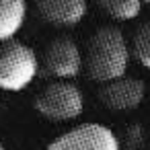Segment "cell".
I'll use <instances>...</instances> for the list:
<instances>
[{"mask_svg": "<svg viewBox=\"0 0 150 150\" xmlns=\"http://www.w3.org/2000/svg\"><path fill=\"white\" fill-rule=\"evenodd\" d=\"M129 66V45L123 31L115 25H105L97 29L86 45L84 68L91 80L107 84L127 74Z\"/></svg>", "mask_w": 150, "mask_h": 150, "instance_id": "cell-1", "label": "cell"}, {"mask_svg": "<svg viewBox=\"0 0 150 150\" xmlns=\"http://www.w3.org/2000/svg\"><path fill=\"white\" fill-rule=\"evenodd\" d=\"M41 72L39 56L19 39L0 43V91H25Z\"/></svg>", "mask_w": 150, "mask_h": 150, "instance_id": "cell-2", "label": "cell"}, {"mask_svg": "<svg viewBox=\"0 0 150 150\" xmlns=\"http://www.w3.org/2000/svg\"><path fill=\"white\" fill-rule=\"evenodd\" d=\"M33 105L50 121H72L84 111V95L72 80H54L37 93Z\"/></svg>", "mask_w": 150, "mask_h": 150, "instance_id": "cell-3", "label": "cell"}, {"mask_svg": "<svg viewBox=\"0 0 150 150\" xmlns=\"http://www.w3.org/2000/svg\"><path fill=\"white\" fill-rule=\"evenodd\" d=\"M41 72L56 80H72L84 68V58L78 43L70 37H56L45 45L43 58L39 60Z\"/></svg>", "mask_w": 150, "mask_h": 150, "instance_id": "cell-4", "label": "cell"}, {"mask_svg": "<svg viewBox=\"0 0 150 150\" xmlns=\"http://www.w3.org/2000/svg\"><path fill=\"white\" fill-rule=\"evenodd\" d=\"M45 150H121V146L111 127L91 121L68 129Z\"/></svg>", "mask_w": 150, "mask_h": 150, "instance_id": "cell-5", "label": "cell"}, {"mask_svg": "<svg viewBox=\"0 0 150 150\" xmlns=\"http://www.w3.org/2000/svg\"><path fill=\"white\" fill-rule=\"evenodd\" d=\"M146 97V84L138 76H121L107 84H101L99 99L111 111H134L142 105Z\"/></svg>", "mask_w": 150, "mask_h": 150, "instance_id": "cell-6", "label": "cell"}, {"mask_svg": "<svg viewBox=\"0 0 150 150\" xmlns=\"http://www.w3.org/2000/svg\"><path fill=\"white\" fill-rule=\"evenodd\" d=\"M39 17L54 27H74L88 11L86 0H35Z\"/></svg>", "mask_w": 150, "mask_h": 150, "instance_id": "cell-7", "label": "cell"}, {"mask_svg": "<svg viewBox=\"0 0 150 150\" xmlns=\"http://www.w3.org/2000/svg\"><path fill=\"white\" fill-rule=\"evenodd\" d=\"M27 17V0H0V43L17 39Z\"/></svg>", "mask_w": 150, "mask_h": 150, "instance_id": "cell-8", "label": "cell"}, {"mask_svg": "<svg viewBox=\"0 0 150 150\" xmlns=\"http://www.w3.org/2000/svg\"><path fill=\"white\" fill-rule=\"evenodd\" d=\"M103 11L115 21H132L142 11V0H99Z\"/></svg>", "mask_w": 150, "mask_h": 150, "instance_id": "cell-9", "label": "cell"}, {"mask_svg": "<svg viewBox=\"0 0 150 150\" xmlns=\"http://www.w3.org/2000/svg\"><path fill=\"white\" fill-rule=\"evenodd\" d=\"M132 52H134V58L138 60V64L142 68L150 70V23H144L134 33Z\"/></svg>", "mask_w": 150, "mask_h": 150, "instance_id": "cell-10", "label": "cell"}, {"mask_svg": "<svg viewBox=\"0 0 150 150\" xmlns=\"http://www.w3.org/2000/svg\"><path fill=\"white\" fill-rule=\"evenodd\" d=\"M142 4H150V0H142Z\"/></svg>", "mask_w": 150, "mask_h": 150, "instance_id": "cell-11", "label": "cell"}, {"mask_svg": "<svg viewBox=\"0 0 150 150\" xmlns=\"http://www.w3.org/2000/svg\"><path fill=\"white\" fill-rule=\"evenodd\" d=\"M0 150H6V148H4V146H2V142H0Z\"/></svg>", "mask_w": 150, "mask_h": 150, "instance_id": "cell-12", "label": "cell"}, {"mask_svg": "<svg viewBox=\"0 0 150 150\" xmlns=\"http://www.w3.org/2000/svg\"><path fill=\"white\" fill-rule=\"evenodd\" d=\"M146 150H150V146H148V148H146Z\"/></svg>", "mask_w": 150, "mask_h": 150, "instance_id": "cell-13", "label": "cell"}]
</instances>
